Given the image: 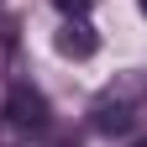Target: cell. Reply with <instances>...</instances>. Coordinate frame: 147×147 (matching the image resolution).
<instances>
[{
  "instance_id": "6da1fadb",
  "label": "cell",
  "mask_w": 147,
  "mask_h": 147,
  "mask_svg": "<svg viewBox=\"0 0 147 147\" xmlns=\"http://www.w3.org/2000/svg\"><path fill=\"white\" fill-rule=\"evenodd\" d=\"M0 116L16 121V126H26V131H42V126H47V100L37 95L32 84H11L5 100H0Z\"/></svg>"
},
{
  "instance_id": "7a4b0ae2",
  "label": "cell",
  "mask_w": 147,
  "mask_h": 147,
  "mask_svg": "<svg viewBox=\"0 0 147 147\" xmlns=\"http://www.w3.org/2000/svg\"><path fill=\"white\" fill-rule=\"evenodd\" d=\"M53 42H58L63 58H89V53L100 47V37H95V26H89L84 16H68V21L58 26V37H53Z\"/></svg>"
},
{
  "instance_id": "3957f363",
  "label": "cell",
  "mask_w": 147,
  "mask_h": 147,
  "mask_svg": "<svg viewBox=\"0 0 147 147\" xmlns=\"http://www.w3.org/2000/svg\"><path fill=\"white\" fill-rule=\"evenodd\" d=\"M53 5H58L63 16H84V11H89V0H53Z\"/></svg>"
},
{
  "instance_id": "277c9868",
  "label": "cell",
  "mask_w": 147,
  "mask_h": 147,
  "mask_svg": "<svg viewBox=\"0 0 147 147\" xmlns=\"http://www.w3.org/2000/svg\"><path fill=\"white\" fill-rule=\"evenodd\" d=\"M131 147H147V137H142V142H131Z\"/></svg>"
},
{
  "instance_id": "5b68a950",
  "label": "cell",
  "mask_w": 147,
  "mask_h": 147,
  "mask_svg": "<svg viewBox=\"0 0 147 147\" xmlns=\"http://www.w3.org/2000/svg\"><path fill=\"white\" fill-rule=\"evenodd\" d=\"M142 11H147V0H142Z\"/></svg>"
}]
</instances>
